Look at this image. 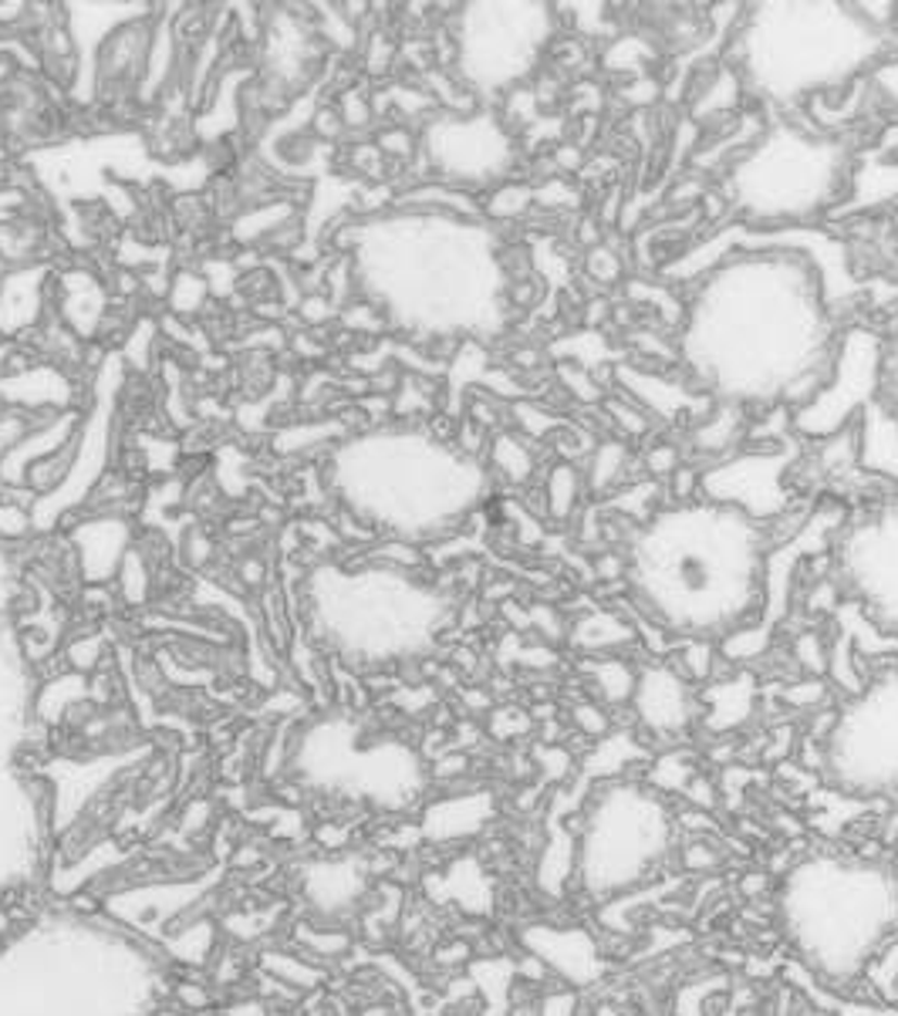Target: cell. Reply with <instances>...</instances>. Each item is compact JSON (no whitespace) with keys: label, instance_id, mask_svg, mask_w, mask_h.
<instances>
[{"label":"cell","instance_id":"obj_16","mask_svg":"<svg viewBox=\"0 0 898 1016\" xmlns=\"http://www.w3.org/2000/svg\"><path fill=\"white\" fill-rule=\"evenodd\" d=\"M638 638L635 625L629 619H622L618 611L608 608H592L574 619V625L568 628V642L584 656H608L632 645Z\"/></svg>","mask_w":898,"mask_h":1016},{"label":"cell","instance_id":"obj_3","mask_svg":"<svg viewBox=\"0 0 898 1016\" xmlns=\"http://www.w3.org/2000/svg\"><path fill=\"white\" fill-rule=\"evenodd\" d=\"M362 281L371 304L422 342L497 338L514 312L501 237L483 220L443 209H402L371 224Z\"/></svg>","mask_w":898,"mask_h":1016},{"label":"cell","instance_id":"obj_41","mask_svg":"<svg viewBox=\"0 0 898 1016\" xmlns=\"http://www.w3.org/2000/svg\"><path fill=\"white\" fill-rule=\"evenodd\" d=\"M629 297H635V301H648V304H659V307H662V315H666V321H683V304H679V301L669 294V288H662V291H648V284L632 281V284H629Z\"/></svg>","mask_w":898,"mask_h":1016},{"label":"cell","instance_id":"obj_22","mask_svg":"<svg viewBox=\"0 0 898 1016\" xmlns=\"http://www.w3.org/2000/svg\"><path fill=\"white\" fill-rule=\"evenodd\" d=\"M490 470H497L510 483H528L537 470V456L528 446V440H520L514 433H501L490 443Z\"/></svg>","mask_w":898,"mask_h":1016},{"label":"cell","instance_id":"obj_6","mask_svg":"<svg viewBox=\"0 0 898 1016\" xmlns=\"http://www.w3.org/2000/svg\"><path fill=\"white\" fill-rule=\"evenodd\" d=\"M851 182V145L777 118L739 152L726 196L747 227H808L838 203Z\"/></svg>","mask_w":898,"mask_h":1016},{"label":"cell","instance_id":"obj_9","mask_svg":"<svg viewBox=\"0 0 898 1016\" xmlns=\"http://www.w3.org/2000/svg\"><path fill=\"white\" fill-rule=\"evenodd\" d=\"M831 558L851 605L898 638V494L842 528Z\"/></svg>","mask_w":898,"mask_h":1016},{"label":"cell","instance_id":"obj_40","mask_svg":"<svg viewBox=\"0 0 898 1016\" xmlns=\"http://www.w3.org/2000/svg\"><path fill=\"white\" fill-rule=\"evenodd\" d=\"M679 467H683V456H679L672 443H659L645 453V470L653 480H669Z\"/></svg>","mask_w":898,"mask_h":1016},{"label":"cell","instance_id":"obj_43","mask_svg":"<svg viewBox=\"0 0 898 1016\" xmlns=\"http://www.w3.org/2000/svg\"><path fill=\"white\" fill-rule=\"evenodd\" d=\"M672 500L675 504H690V500H699V470H693V467H679L672 477Z\"/></svg>","mask_w":898,"mask_h":1016},{"label":"cell","instance_id":"obj_39","mask_svg":"<svg viewBox=\"0 0 898 1016\" xmlns=\"http://www.w3.org/2000/svg\"><path fill=\"white\" fill-rule=\"evenodd\" d=\"M534 763L544 766V777H547V780H565V777L571 774V766H574V757H571L568 747L547 744V747H537V750H534Z\"/></svg>","mask_w":898,"mask_h":1016},{"label":"cell","instance_id":"obj_47","mask_svg":"<svg viewBox=\"0 0 898 1016\" xmlns=\"http://www.w3.org/2000/svg\"><path fill=\"white\" fill-rule=\"evenodd\" d=\"M413 149H416V139H413V132H406V129H389L382 139H379V152L382 156H413Z\"/></svg>","mask_w":898,"mask_h":1016},{"label":"cell","instance_id":"obj_12","mask_svg":"<svg viewBox=\"0 0 898 1016\" xmlns=\"http://www.w3.org/2000/svg\"><path fill=\"white\" fill-rule=\"evenodd\" d=\"M797 463V446H743L699 473V500L733 507L757 523L777 520L791 510L794 490L787 483Z\"/></svg>","mask_w":898,"mask_h":1016},{"label":"cell","instance_id":"obj_24","mask_svg":"<svg viewBox=\"0 0 898 1016\" xmlns=\"http://www.w3.org/2000/svg\"><path fill=\"white\" fill-rule=\"evenodd\" d=\"M629 446L618 443V440H608V443H598L595 453H592V463H587V490L592 494H608V490L625 477L629 470Z\"/></svg>","mask_w":898,"mask_h":1016},{"label":"cell","instance_id":"obj_42","mask_svg":"<svg viewBox=\"0 0 898 1016\" xmlns=\"http://www.w3.org/2000/svg\"><path fill=\"white\" fill-rule=\"evenodd\" d=\"M467 774H470V757L459 750H450L440 760H432V777L437 780H459Z\"/></svg>","mask_w":898,"mask_h":1016},{"label":"cell","instance_id":"obj_10","mask_svg":"<svg viewBox=\"0 0 898 1016\" xmlns=\"http://www.w3.org/2000/svg\"><path fill=\"white\" fill-rule=\"evenodd\" d=\"M885 338L872 328H845L834 345L827 382L808 406L791 412L794 436L800 440H834L848 433V426L885 389Z\"/></svg>","mask_w":898,"mask_h":1016},{"label":"cell","instance_id":"obj_23","mask_svg":"<svg viewBox=\"0 0 898 1016\" xmlns=\"http://www.w3.org/2000/svg\"><path fill=\"white\" fill-rule=\"evenodd\" d=\"M581 490H584V477L574 470V463H557L547 473L544 483V504H547V517L565 523L574 517L578 504H581Z\"/></svg>","mask_w":898,"mask_h":1016},{"label":"cell","instance_id":"obj_21","mask_svg":"<svg viewBox=\"0 0 898 1016\" xmlns=\"http://www.w3.org/2000/svg\"><path fill=\"white\" fill-rule=\"evenodd\" d=\"M581 675L584 683L592 686V693L605 702V706H625L635 696V683L638 672L622 662V659H608V656H587L581 662Z\"/></svg>","mask_w":898,"mask_h":1016},{"label":"cell","instance_id":"obj_51","mask_svg":"<svg viewBox=\"0 0 898 1016\" xmlns=\"http://www.w3.org/2000/svg\"><path fill=\"white\" fill-rule=\"evenodd\" d=\"M767 881H770V878H767L763 872H754V875L743 878V885H739V888H743V896L757 899V896H763V891H767Z\"/></svg>","mask_w":898,"mask_h":1016},{"label":"cell","instance_id":"obj_46","mask_svg":"<svg viewBox=\"0 0 898 1016\" xmlns=\"http://www.w3.org/2000/svg\"><path fill=\"white\" fill-rule=\"evenodd\" d=\"M531 628H537L541 635H547V642H557L561 635H568V628H565V622H561V614H557L554 608H544V605L531 608Z\"/></svg>","mask_w":898,"mask_h":1016},{"label":"cell","instance_id":"obj_1","mask_svg":"<svg viewBox=\"0 0 898 1016\" xmlns=\"http://www.w3.org/2000/svg\"><path fill=\"white\" fill-rule=\"evenodd\" d=\"M696 281L675 352L690 382L739 409L808 406L827 382L838 304L851 301L848 251L814 227L730 224L662 267Z\"/></svg>","mask_w":898,"mask_h":1016},{"label":"cell","instance_id":"obj_35","mask_svg":"<svg viewBox=\"0 0 898 1016\" xmlns=\"http://www.w3.org/2000/svg\"><path fill=\"white\" fill-rule=\"evenodd\" d=\"M794 659H797V665L804 672H811V675H818V680H824V672L831 665V649H827L824 638L818 632H804L794 642Z\"/></svg>","mask_w":898,"mask_h":1016},{"label":"cell","instance_id":"obj_50","mask_svg":"<svg viewBox=\"0 0 898 1016\" xmlns=\"http://www.w3.org/2000/svg\"><path fill=\"white\" fill-rule=\"evenodd\" d=\"M541 1016H578V1013H574V996H571V993H554V996H544V1003H541Z\"/></svg>","mask_w":898,"mask_h":1016},{"label":"cell","instance_id":"obj_44","mask_svg":"<svg viewBox=\"0 0 898 1016\" xmlns=\"http://www.w3.org/2000/svg\"><path fill=\"white\" fill-rule=\"evenodd\" d=\"M882 398L898 416V334L885 345V389H882Z\"/></svg>","mask_w":898,"mask_h":1016},{"label":"cell","instance_id":"obj_33","mask_svg":"<svg viewBox=\"0 0 898 1016\" xmlns=\"http://www.w3.org/2000/svg\"><path fill=\"white\" fill-rule=\"evenodd\" d=\"M557 379H561V385L568 389V392H574V398L578 403H605V392H602V385L595 382V376H592V368H584V365H571V361H561L557 365Z\"/></svg>","mask_w":898,"mask_h":1016},{"label":"cell","instance_id":"obj_14","mask_svg":"<svg viewBox=\"0 0 898 1016\" xmlns=\"http://www.w3.org/2000/svg\"><path fill=\"white\" fill-rule=\"evenodd\" d=\"M615 385L629 403L645 409L653 419L675 422V419H703L713 409V398L699 389H686L683 382L666 379L659 372H642L632 365H615Z\"/></svg>","mask_w":898,"mask_h":1016},{"label":"cell","instance_id":"obj_34","mask_svg":"<svg viewBox=\"0 0 898 1016\" xmlns=\"http://www.w3.org/2000/svg\"><path fill=\"white\" fill-rule=\"evenodd\" d=\"M584 270L598 284H618V281H622V274H625V261L618 257L608 243H598V247H587Z\"/></svg>","mask_w":898,"mask_h":1016},{"label":"cell","instance_id":"obj_31","mask_svg":"<svg viewBox=\"0 0 898 1016\" xmlns=\"http://www.w3.org/2000/svg\"><path fill=\"white\" fill-rule=\"evenodd\" d=\"M514 419H517V426H520L531 440H544V436H554V433H565V429H571L568 419L554 416V412H544L541 406H531V403H520V406L514 409Z\"/></svg>","mask_w":898,"mask_h":1016},{"label":"cell","instance_id":"obj_19","mask_svg":"<svg viewBox=\"0 0 898 1016\" xmlns=\"http://www.w3.org/2000/svg\"><path fill=\"white\" fill-rule=\"evenodd\" d=\"M486 797L480 793H456V797H443L440 804H432L426 811V838L432 841H453L477 830L486 821Z\"/></svg>","mask_w":898,"mask_h":1016},{"label":"cell","instance_id":"obj_29","mask_svg":"<svg viewBox=\"0 0 898 1016\" xmlns=\"http://www.w3.org/2000/svg\"><path fill=\"white\" fill-rule=\"evenodd\" d=\"M696 777V766H693V760L690 757H683V753H666V757H659L656 763H653V774H648V780H653L656 787H662V790H686V784Z\"/></svg>","mask_w":898,"mask_h":1016},{"label":"cell","instance_id":"obj_26","mask_svg":"<svg viewBox=\"0 0 898 1016\" xmlns=\"http://www.w3.org/2000/svg\"><path fill=\"white\" fill-rule=\"evenodd\" d=\"M653 58H656V48H653V45H648L645 38L629 35V38H615V41L608 45V51H605V68L642 78V75H645V65H648Z\"/></svg>","mask_w":898,"mask_h":1016},{"label":"cell","instance_id":"obj_45","mask_svg":"<svg viewBox=\"0 0 898 1016\" xmlns=\"http://www.w3.org/2000/svg\"><path fill=\"white\" fill-rule=\"evenodd\" d=\"M686 800L696 808V811H706L709 814V808H717V800H720V790H717V784H709V777H703V774H696L690 784H686Z\"/></svg>","mask_w":898,"mask_h":1016},{"label":"cell","instance_id":"obj_53","mask_svg":"<svg viewBox=\"0 0 898 1016\" xmlns=\"http://www.w3.org/2000/svg\"><path fill=\"white\" fill-rule=\"evenodd\" d=\"M557 163H561V169H578L581 166V149L578 145H561V149H557Z\"/></svg>","mask_w":898,"mask_h":1016},{"label":"cell","instance_id":"obj_25","mask_svg":"<svg viewBox=\"0 0 898 1016\" xmlns=\"http://www.w3.org/2000/svg\"><path fill=\"white\" fill-rule=\"evenodd\" d=\"M717 665H720L717 645L706 642V638H683V645H679V652H675V662H672V669L683 675L690 686L706 683V680L713 683Z\"/></svg>","mask_w":898,"mask_h":1016},{"label":"cell","instance_id":"obj_13","mask_svg":"<svg viewBox=\"0 0 898 1016\" xmlns=\"http://www.w3.org/2000/svg\"><path fill=\"white\" fill-rule=\"evenodd\" d=\"M632 710L642 729L653 733L656 740H669L699 720V696L669 662H653L638 669Z\"/></svg>","mask_w":898,"mask_h":1016},{"label":"cell","instance_id":"obj_38","mask_svg":"<svg viewBox=\"0 0 898 1016\" xmlns=\"http://www.w3.org/2000/svg\"><path fill=\"white\" fill-rule=\"evenodd\" d=\"M723 861H726V851H723L717 841H706V838H699V841H693V844H686V848H683V868H690V872L720 868Z\"/></svg>","mask_w":898,"mask_h":1016},{"label":"cell","instance_id":"obj_49","mask_svg":"<svg viewBox=\"0 0 898 1016\" xmlns=\"http://www.w3.org/2000/svg\"><path fill=\"white\" fill-rule=\"evenodd\" d=\"M656 96H659V85H656L653 78H645V75L622 88V99H625L629 105H648Z\"/></svg>","mask_w":898,"mask_h":1016},{"label":"cell","instance_id":"obj_30","mask_svg":"<svg viewBox=\"0 0 898 1016\" xmlns=\"http://www.w3.org/2000/svg\"><path fill=\"white\" fill-rule=\"evenodd\" d=\"M781 699H784V706H791V710H808V713L824 710V706L831 702V686L824 680H818V675H808V680H797V683L784 686Z\"/></svg>","mask_w":898,"mask_h":1016},{"label":"cell","instance_id":"obj_48","mask_svg":"<svg viewBox=\"0 0 898 1016\" xmlns=\"http://www.w3.org/2000/svg\"><path fill=\"white\" fill-rule=\"evenodd\" d=\"M473 956V945L467 939H450L446 945L437 949V966H463L470 963Z\"/></svg>","mask_w":898,"mask_h":1016},{"label":"cell","instance_id":"obj_8","mask_svg":"<svg viewBox=\"0 0 898 1016\" xmlns=\"http://www.w3.org/2000/svg\"><path fill=\"white\" fill-rule=\"evenodd\" d=\"M824 770L851 790H898V669L851 696L824 744Z\"/></svg>","mask_w":898,"mask_h":1016},{"label":"cell","instance_id":"obj_28","mask_svg":"<svg viewBox=\"0 0 898 1016\" xmlns=\"http://www.w3.org/2000/svg\"><path fill=\"white\" fill-rule=\"evenodd\" d=\"M791 409L787 406H770L763 409V419L760 422H750L747 426V443H763V446H784L791 443Z\"/></svg>","mask_w":898,"mask_h":1016},{"label":"cell","instance_id":"obj_54","mask_svg":"<svg viewBox=\"0 0 898 1016\" xmlns=\"http://www.w3.org/2000/svg\"><path fill=\"white\" fill-rule=\"evenodd\" d=\"M463 702H470L473 710H490V696H480V689H467L463 693Z\"/></svg>","mask_w":898,"mask_h":1016},{"label":"cell","instance_id":"obj_20","mask_svg":"<svg viewBox=\"0 0 898 1016\" xmlns=\"http://www.w3.org/2000/svg\"><path fill=\"white\" fill-rule=\"evenodd\" d=\"M257 963H261V969L264 973H270V976H277V979H284L288 987H294L298 993H318L325 982H328V966H318V963H312L307 956H301V952L294 949V945H270V949H261V956H257Z\"/></svg>","mask_w":898,"mask_h":1016},{"label":"cell","instance_id":"obj_52","mask_svg":"<svg viewBox=\"0 0 898 1016\" xmlns=\"http://www.w3.org/2000/svg\"><path fill=\"white\" fill-rule=\"evenodd\" d=\"M318 132H325L328 139H334L338 132H342V118H338L334 112H321V115H318Z\"/></svg>","mask_w":898,"mask_h":1016},{"label":"cell","instance_id":"obj_2","mask_svg":"<svg viewBox=\"0 0 898 1016\" xmlns=\"http://www.w3.org/2000/svg\"><path fill=\"white\" fill-rule=\"evenodd\" d=\"M770 534L709 500L659 507L625 550V588L645 622L675 638H726L760 622Z\"/></svg>","mask_w":898,"mask_h":1016},{"label":"cell","instance_id":"obj_15","mask_svg":"<svg viewBox=\"0 0 898 1016\" xmlns=\"http://www.w3.org/2000/svg\"><path fill=\"white\" fill-rule=\"evenodd\" d=\"M858 463L898 483V416L885 398L858 416Z\"/></svg>","mask_w":898,"mask_h":1016},{"label":"cell","instance_id":"obj_17","mask_svg":"<svg viewBox=\"0 0 898 1016\" xmlns=\"http://www.w3.org/2000/svg\"><path fill=\"white\" fill-rule=\"evenodd\" d=\"M747 426H750L747 409L730 406V403H713V409L693 426V446L717 463V459L736 453L739 443H747Z\"/></svg>","mask_w":898,"mask_h":1016},{"label":"cell","instance_id":"obj_5","mask_svg":"<svg viewBox=\"0 0 898 1016\" xmlns=\"http://www.w3.org/2000/svg\"><path fill=\"white\" fill-rule=\"evenodd\" d=\"M352 494L355 507L399 541H437L486 500L490 470L480 456L422 429H392L355 446Z\"/></svg>","mask_w":898,"mask_h":1016},{"label":"cell","instance_id":"obj_27","mask_svg":"<svg viewBox=\"0 0 898 1016\" xmlns=\"http://www.w3.org/2000/svg\"><path fill=\"white\" fill-rule=\"evenodd\" d=\"M531 206H534V190L528 182H501V187L490 193L483 213L490 220H517Z\"/></svg>","mask_w":898,"mask_h":1016},{"label":"cell","instance_id":"obj_32","mask_svg":"<svg viewBox=\"0 0 898 1016\" xmlns=\"http://www.w3.org/2000/svg\"><path fill=\"white\" fill-rule=\"evenodd\" d=\"M605 412H608V419L622 429V433H629V436H645L648 429L656 426V419L648 416L645 409H638L635 403H629L625 395H618V398H605Z\"/></svg>","mask_w":898,"mask_h":1016},{"label":"cell","instance_id":"obj_37","mask_svg":"<svg viewBox=\"0 0 898 1016\" xmlns=\"http://www.w3.org/2000/svg\"><path fill=\"white\" fill-rule=\"evenodd\" d=\"M571 723L578 733H584L587 740H598V736H608L611 729V720H608V710L598 702H578L571 710Z\"/></svg>","mask_w":898,"mask_h":1016},{"label":"cell","instance_id":"obj_4","mask_svg":"<svg viewBox=\"0 0 898 1016\" xmlns=\"http://www.w3.org/2000/svg\"><path fill=\"white\" fill-rule=\"evenodd\" d=\"M888 41L891 35L842 0H763L743 14L730 61L754 99L791 112L855 85Z\"/></svg>","mask_w":898,"mask_h":1016},{"label":"cell","instance_id":"obj_7","mask_svg":"<svg viewBox=\"0 0 898 1016\" xmlns=\"http://www.w3.org/2000/svg\"><path fill=\"white\" fill-rule=\"evenodd\" d=\"M557 8L544 0L467 4L456 17V68L477 96H501L528 81L554 45Z\"/></svg>","mask_w":898,"mask_h":1016},{"label":"cell","instance_id":"obj_36","mask_svg":"<svg viewBox=\"0 0 898 1016\" xmlns=\"http://www.w3.org/2000/svg\"><path fill=\"white\" fill-rule=\"evenodd\" d=\"M531 726L534 713L520 710V706H504V710L490 713V736H497V740H517V736L531 733Z\"/></svg>","mask_w":898,"mask_h":1016},{"label":"cell","instance_id":"obj_11","mask_svg":"<svg viewBox=\"0 0 898 1016\" xmlns=\"http://www.w3.org/2000/svg\"><path fill=\"white\" fill-rule=\"evenodd\" d=\"M429 166L450 187H490L514 173L520 152L504 115L480 112H450L429 122L422 136Z\"/></svg>","mask_w":898,"mask_h":1016},{"label":"cell","instance_id":"obj_18","mask_svg":"<svg viewBox=\"0 0 898 1016\" xmlns=\"http://www.w3.org/2000/svg\"><path fill=\"white\" fill-rule=\"evenodd\" d=\"M754 693H757V683H754L750 672L726 675V680H713V683H709V689L703 693V702H709L706 726L717 729V733H726V729L739 726L743 720H750Z\"/></svg>","mask_w":898,"mask_h":1016}]
</instances>
